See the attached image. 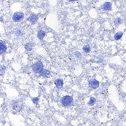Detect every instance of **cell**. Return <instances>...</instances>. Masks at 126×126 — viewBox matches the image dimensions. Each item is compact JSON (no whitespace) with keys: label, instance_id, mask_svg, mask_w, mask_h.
Listing matches in <instances>:
<instances>
[{"label":"cell","instance_id":"cell-1","mask_svg":"<svg viewBox=\"0 0 126 126\" xmlns=\"http://www.w3.org/2000/svg\"><path fill=\"white\" fill-rule=\"evenodd\" d=\"M61 102L64 106L69 107V106H71L73 104V98H72V97H71L69 95L64 96L61 100Z\"/></svg>","mask_w":126,"mask_h":126},{"label":"cell","instance_id":"cell-2","mask_svg":"<svg viewBox=\"0 0 126 126\" xmlns=\"http://www.w3.org/2000/svg\"><path fill=\"white\" fill-rule=\"evenodd\" d=\"M32 69L35 73L41 74L43 71V63L41 61H39L37 63H34L32 65Z\"/></svg>","mask_w":126,"mask_h":126},{"label":"cell","instance_id":"cell-3","mask_svg":"<svg viewBox=\"0 0 126 126\" xmlns=\"http://www.w3.org/2000/svg\"><path fill=\"white\" fill-rule=\"evenodd\" d=\"M11 108L15 111V112H18L20 111L22 108V104L18 101H16V100H13L11 102Z\"/></svg>","mask_w":126,"mask_h":126},{"label":"cell","instance_id":"cell-4","mask_svg":"<svg viewBox=\"0 0 126 126\" xmlns=\"http://www.w3.org/2000/svg\"><path fill=\"white\" fill-rule=\"evenodd\" d=\"M24 18V13L22 12H16L13 16V21L14 22H20Z\"/></svg>","mask_w":126,"mask_h":126},{"label":"cell","instance_id":"cell-5","mask_svg":"<svg viewBox=\"0 0 126 126\" xmlns=\"http://www.w3.org/2000/svg\"><path fill=\"white\" fill-rule=\"evenodd\" d=\"M89 85L92 89H96V88H97L99 87L100 83L96 79H91V80L89 81Z\"/></svg>","mask_w":126,"mask_h":126},{"label":"cell","instance_id":"cell-6","mask_svg":"<svg viewBox=\"0 0 126 126\" xmlns=\"http://www.w3.org/2000/svg\"><path fill=\"white\" fill-rule=\"evenodd\" d=\"M102 9L105 11H111L112 8V4L111 2H105L102 6Z\"/></svg>","mask_w":126,"mask_h":126},{"label":"cell","instance_id":"cell-7","mask_svg":"<svg viewBox=\"0 0 126 126\" xmlns=\"http://www.w3.org/2000/svg\"><path fill=\"white\" fill-rule=\"evenodd\" d=\"M28 21H29L32 24H35L37 22V21H38V17L35 14H32L28 18Z\"/></svg>","mask_w":126,"mask_h":126},{"label":"cell","instance_id":"cell-8","mask_svg":"<svg viewBox=\"0 0 126 126\" xmlns=\"http://www.w3.org/2000/svg\"><path fill=\"white\" fill-rule=\"evenodd\" d=\"M7 47L6 46V44L4 43V42L2 41H0V54H3L6 51Z\"/></svg>","mask_w":126,"mask_h":126},{"label":"cell","instance_id":"cell-9","mask_svg":"<svg viewBox=\"0 0 126 126\" xmlns=\"http://www.w3.org/2000/svg\"><path fill=\"white\" fill-rule=\"evenodd\" d=\"M55 85H56V87L58 88H62L63 86V79H56L55 81Z\"/></svg>","mask_w":126,"mask_h":126},{"label":"cell","instance_id":"cell-10","mask_svg":"<svg viewBox=\"0 0 126 126\" xmlns=\"http://www.w3.org/2000/svg\"><path fill=\"white\" fill-rule=\"evenodd\" d=\"M123 35V33L121 32H119L116 33L115 35H114V39H115V40H117V41H118V40L121 39L122 38Z\"/></svg>","mask_w":126,"mask_h":126},{"label":"cell","instance_id":"cell-11","mask_svg":"<svg viewBox=\"0 0 126 126\" xmlns=\"http://www.w3.org/2000/svg\"><path fill=\"white\" fill-rule=\"evenodd\" d=\"M45 35H46V33H45V32L43 31V30L39 31V32H38V34H37V37H38V38H39L40 40H42V39L44 38Z\"/></svg>","mask_w":126,"mask_h":126},{"label":"cell","instance_id":"cell-12","mask_svg":"<svg viewBox=\"0 0 126 126\" xmlns=\"http://www.w3.org/2000/svg\"><path fill=\"white\" fill-rule=\"evenodd\" d=\"M42 76H43V77H49L50 76V72L48 71V70H43L42 73Z\"/></svg>","mask_w":126,"mask_h":126},{"label":"cell","instance_id":"cell-13","mask_svg":"<svg viewBox=\"0 0 126 126\" xmlns=\"http://www.w3.org/2000/svg\"><path fill=\"white\" fill-rule=\"evenodd\" d=\"M25 49H26L27 51H30V50H32V45L30 43H27V44L25 45Z\"/></svg>","mask_w":126,"mask_h":126},{"label":"cell","instance_id":"cell-14","mask_svg":"<svg viewBox=\"0 0 126 126\" xmlns=\"http://www.w3.org/2000/svg\"><path fill=\"white\" fill-rule=\"evenodd\" d=\"M95 102H96V100L94 97H91L90 99L89 102H88V105L89 106H92V105H94L95 104Z\"/></svg>","mask_w":126,"mask_h":126},{"label":"cell","instance_id":"cell-15","mask_svg":"<svg viewBox=\"0 0 126 126\" xmlns=\"http://www.w3.org/2000/svg\"><path fill=\"white\" fill-rule=\"evenodd\" d=\"M83 50H84L85 53H89V52L90 51V46H88V45H85V46H84Z\"/></svg>","mask_w":126,"mask_h":126},{"label":"cell","instance_id":"cell-16","mask_svg":"<svg viewBox=\"0 0 126 126\" xmlns=\"http://www.w3.org/2000/svg\"><path fill=\"white\" fill-rule=\"evenodd\" d=\"M15 33H16V34L17 36H21V35H22V32H21V30L20 29H16Z\"/></svg>","mask_w":126,"mask_h":126},{"label":"cell","instance_id":"cell-17","mask_svg":"<svg viewBox=\"0 0 126 126\" xmlns=\"http://www.w3.org/2000/svg\"><path fill=\"white\" fill-rule=\"evenodd\" d=\"M39 101V97H35V98H33L32 99V102L34 103V104H37Z\"/></svg>","mask_w":126,"mask_h":126},{"label":"cell","instance_id":"cell-18","mask_svg":"<svg viewBox=\"0 0 126 126\" xmlns=\"http://www.w3.org/2000/svg\"><path fill=\"white\" fill-rule=\"evenodd\" d=\"M115 23H116V25H120V24L121 23V18H117V19L115 21Z\"/></svg>","mask_w":126,"mask_h":126},{"label":"cell","instance_id":"cell-19","mask_svg":"<svg viewBox=\"0 0 126 126\" xmlns=\"http://www.w3.org/2000/svg\"><path fill=\"white\" fill-rule=\"evenodd\" d=\"M76 55L78 58H81V53H76Z\"/></svg>","mask_w":126,"mask_h":126},{"label":"cell","instance_id":"cell-20","mask_svg":"<svg viewBox=\"0 0 126 126\" xmlns=\"http://www.w3.org/2000/svg\"><path fill=\"white\" fill-rule=\"evenodd\" d=\"M69 1H76V0H68Z\"/></svg>","mask_w":126,"mask_h":126}]
</instances>
